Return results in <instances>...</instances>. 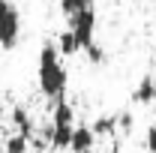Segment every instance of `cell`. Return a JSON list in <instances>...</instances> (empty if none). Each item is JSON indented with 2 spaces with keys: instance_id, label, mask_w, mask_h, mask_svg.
<instances>
[{
  "instance_id": "1",
  "label": "cell",
  "mask_w": 156,
  "mask_h": 153,
  "mask_svg": "<svg viewBox=\"0 0 156 153\" xmlns=\"http://www.w3.org/2000/svg\"><path fill=\"white\" fill-rule=\"evenodd\" d=\"M66 81L69 78H66V69L60 63L57 45L45 42L42 51H39V87H42V93L48 99H54V102H60L63 93H66Z\"/></svg>"
},
{
  "instance_id": "9",
  "label": "cell",
  "mask_w": 156,
  "mask_h": 153,
  "mask_svg": "<svg viewBox=\"0 0 156 153\" xmlns=\"http://www.w3.org/2000/svg\"><path fill=\"white\" fill-rule=\"evenodd\" d=\"M93 132H96V138L99 135H108V138H114L117 135V114H102V117H96V123H93Z\"/></svg>"
},
{
  "instance_id": "7",
  "label": "cell",
  "mask_w": 156,
  "mask_h": 153,
  "mask_svg": "<svg viewBox=\"0 0 156 153\" xmlns=\"http://www.w3.org/2000/svg\"><path fill=\"white\" fill-rule=\"evenodd\" d=\"M72 120H75V111H72V105L60 99L57 105H54V111H51V126H75Z\"/></svg>"
},
{
  "instance_id": "2",
  "label": "cell",
  "mask_w": 156,
  "mask_h": 153,
  "mask_svg": "<svg viewBox=\"0 0 156 153\" xmlns=\"http://www.w3.org/2000/svg\"><path fill=\"white\" fill-rule=\"evenodd\" d=\"M21 36V15L12 0H0V48H15Z\"/></svg>"
},
{
  "instance_id": "13",
  "label": "cell",
  "mask_w": 156,
  "mask_h": 153,
  "mask_svg": "<svg viewBox=\"0 0 156 153\" xmlns=\"http://www.w3.org/2000/svg\"><path fill=\"white\" fill-rule=\"evenodd\" d=\"M87 57L93 60V63H102V60H105V51H102V48H99L96 42H93V45L87 48Z\"/></svg>"
},
{
  "instance_id": "11",
  "label": "cell",
  "mask_w": 156,
  "mask_h": 153,
  "mask_svg": "<svg viewBox=\"0 0 156 153\" xmlns=\"http://www.w3.org/2000/svg\"><path fill=\"white\" fill-rule=\"evenodd\" d=\"M27 144H30V138H24V135H12V138L6 141V153H27Z\"/></svg>"
},
{
  "instance_id": "12",
  "label": "cell",
  "mask_w": 156,
  "mask_h": 153,
  "mask_svg": "<svg viewBox=\"0 0 156 153\" xmlns=\"http://www.w3.org/2000/svg\"><path fill=\"white\" fill-rule=\"evenodd\" d=\"M90 6V0H60V9L66 12V15H75L81 9H87Z\"/></svg>"
},
{
  "instance_id": "14",
  "label": "cell",
  "mask_w": 156,
  "mask_h": 153,
  "mask_svg": "<svg viewBox=\"0 0 156 153\" xmlns=\"http://www.w3.org/2000/svg\"><path fill=\"white\" fill-rule=\"evenodd\" d=\"M144 144H147V150H150V153H156V123L147 129V135H144Z\"/></svg>"
},
{
  "instance_id": "8",
  "label": "cell",
  "mask_w": 156,
  "mask_h": 153,
  "mask_svg": "<svg viewBox=\"0 0 156 153\" xmlns=\"http://www.w3.org/2000/svg\"><path fill=\"white\" fill-rule=\"evenodd\" d=\"M9 120L15 123V129H18V135H24V138H30V135H33V120H30V114H27L24 108H12V114H9Z\"/></svg>"
},
{
  "instance_id": "6",
  "label": "cell",
  "mask_w": 156,
  "mask_h": 153,
  "mask_svg": "<svg viewBox=\"0 0 156 153\" xmlns=\"http://www.w3.org/2000/svg\"><path fill=\"white\" fill-rule=\"evenodd\" d=\"M72 135H75V126H51L48 141L54 150H63V147H72Z\"/></svg>"
},
{
  "instance_id": "15",
  "label": "cell",
  "mask_w": 156,
  "mask_h": 153,
  "mask_svg": "<svg viewBox=\"0 0 156 153\" xmlns=\"http://www.w3.org/2000/svg\"><path fill=\"white\" fill-rule=\"evenodd\" d=\"M117 129H132V114H117Z\"/></svg>"
},
{
  "instance_id": "10",
  "label": "cell",
  "mask_w": 156,
  "mask_h": 153,
  "mask_svg": "<svg viewBox=\"0 0 156 153\" xmlns=\"http://www.w3.org/2000/svg\"><path fill=\"white\" fill-rule=\"evenodd\" d=\"M57 51L60 54H75V51H81L78 42H75V36H72V30H66V33L57 36Z\"/></svg>"
},
{
  "instance_id": "5",
  "label": "cell",
  "mask_w": 156,
  "mask_h": 153,
  "mask_svg": "<svg viewBox=\"0 0 156 153\" xmlns=\"http://www.w3.org/2000/svg\"><path fill=\"white\" fill-rule=\"evenodd\" d=\"M132 99H135L138 105H150V102H156V78L153 75H144L141 81H138Z\"/></svg>"
},
{
  "instance_id": "3",
  "label": "cell",
  "mask_w": 156,
  "mask_h": 153,
  "mask_svg": "<svg viewBox=\"0 0 156 153\" xmlns=\"http://www.w3.org/2000/svg\"><path fill=\"white\" fill-rule=\"evenodd\" d=\"M93 27H96V12H93V6H87V9L75 12V15H69V30H72V36H75L81 51H87V48L93 45Z\"/></svg>"
},
{
  "instance_id": "16",
  "label": "cell",
  "mask_w": 156,
  "mask_h": 153,
  "mask_svg": "<svg viewBox=\"0 0 156 153\" xmlns=\"http://www.w3.org/2000/svg\"><path fill=\"white\" fill-rule=\"evenodd\" d=\"M108 153H120V150H117V147H111V150H108Z\"/></svg>"
},
{
  "instance_id": "4",
  "label": "cell",
  "mask_w": 156,
  "mask_h": 153,
  "mask_svg": "<svg viewBox=\"0 0 156 153\" xmlns=\"http://www.w3.org/2000/svg\"><path fill=\"white\" fill-rule=\"evenodd\" d=\"M93 144H96V132H93V126H75V135H72V153H90L93 150Z\"/></svg>"
}]
</instances>
